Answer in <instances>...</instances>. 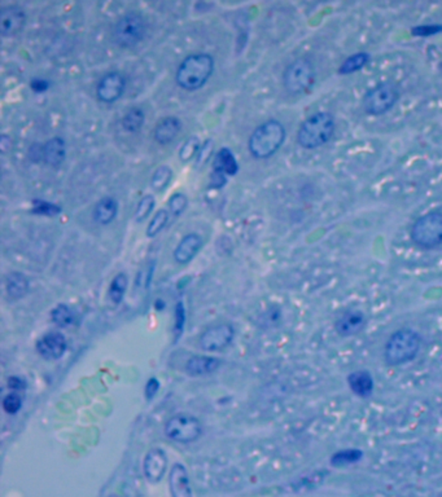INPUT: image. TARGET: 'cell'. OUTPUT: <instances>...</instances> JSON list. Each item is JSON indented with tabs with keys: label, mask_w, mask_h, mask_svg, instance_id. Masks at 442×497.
Masks as SVG:
<instances>
[{
	"label": "cell",
	"mask_w": 442,
	"mask_h": 497,
	"mask_svg": "<svg viewBox=\"0 0 442 497\" xmlns=\"http://www.w3.org/2000/svg\"><path fill=\"white\" fill-rule=\"evenodd\" d=\"M214 69V60L208 54H190L179 65L175 80L187 91L202 88L208 82Z\"/></svg>",
	"instance_id": "obj_1"
},
{
	"label": "cell",
	"mask_w": 442,
	"mask_h": 497,
	"mask_svg": "<svg viewBox=\"0 0 442 497\" xmlns=\"http://www.w3.org/2000/svg\"><path fill=\"white\" fill-rule=\"evenodd\" d=\"M286 139V128L278 121H267L258 126L249 139L250 155L258 160L275 155Z\"/></svg>",
	"instance_id": "obj_2"
},
{
	"label": "cell",
	"mask_w": 442,
	"mask_h": 497,
	"mask_svg": "<svg viewBox=\"0 0 442 497\" xmlns=\"http://www.w3.org/2000/svg\"><path fill=\"white\" fill-rule=\"evenodd\" d=\"M335 119L327 112L309 116L300 127L297 141L305 149H315L330 141L335 132Z\"/></svg>",
	"instance_id": "obj_3"
},
{
	"label": "cell",
	"mask_w": 442,
	"mask_h": 497,
	"mask_svg": "<svg viewBox=\"0 0 442 497\" xmlns=\"http://www.w3.org/2000/svg\"><path fill=\"white\" fill-rule=\"evenodd\" d=\"M420 337L410 329L398 330L385 346V360L390 365L405 364L418 355Z\"/></svg>",
	"instance_id": "obj_4"
},
{
	"label": "cell",
	"mask_w": 442,
	"mask_h": 497,
	"mask_svg": "<svg viewBox=\"0 0 442 497\" xmlns=\"http://www.w3.org/2000/svg\"><path fill=\"white\" fill-rule=\"evenodd\" d=\"M412 240L423 248H432L441 245V211H431L419 217L412 225Z\"/></svg>",
	"instance_id": "obj_5"
},
{
	"label": "cell",
	"mask_w": 442,
	"mask_h": 497,
	"mask_svg": "<svg viewBox=\"0 0 442 497\" xmlns=\"http://www.w3.org/2000/svg\"><path fill=\"white\" fill-rule=\"evenodd\" d=\"M398 97L400 92L396 85L392 82H383L366 93L364 97V108L367 114L381 116L395 107Z\"/></svg>",
	"instance_id": "obj_6"
},
{
	"label": "cell",
	"mask_w": 442,
	"mask_h": 497,
	"mask_svg": "<svg viewBox=\"0 0 442 497\" xmlns=\"http://www.w3.org/2000/svg\"><path fill=\"white\" fill-rule=\"evenodd\" d=\"M314 66L310 60L308 59H297L288 66L283 82L288 92L292 95L303 92L306 91L314 82Z\"/></svg>",
	"instance_id": "obj_7"
},
{
	"label": "cell",
	"mask_w": 442,
	"mask_h": 497,
	"mask_svg": "<svg viewBox=\"0 0 442 497\" xmlns=\"http://www.w3.org/2000/svg\"><path fill=\"white\" fill-rule=\"evenodd\" d=\"M200 421L188 414H177L165 425V434L174 442L192 443L202 435Z\"/></svg>",
	"instance_id": "obj_8"
},
{
	"label": "cell",
	"mask_w": 442,
	"mask_h": 497,
	"mask_svg": "<svg viewBox=\"0 0 442 497\" xmlns=\"http://www.w3.org/2000/svg\"><path fill=\"white\" fill-rule=\"evenodd\" d=\"M146 35V23L141 16L132 12L124 15L115 28V38L122 47L138 44Z\"/></svg>",
	"instance_id": "obj_9"
},
{
	"label": "cell",
	"mask_w": 442,
	"mask_h": 497,
	"mask_svg": "<svg viewBox=\"0 0 442 497\" xmlns=\"http://www.w3.org/2000/svg\"><path fill=\"white\" fill-rule=\"evenodd\" d=\"M235 337V330L230 324H218L207 329L200 337V346L204 351H221L227 347Z\"/></svg>",
	"instance_id": "obj_10"
},
{
	"label": "cell",
	"mask_w": 442,
	"mask_h": 497,
	"mask_svg": "<svg viewBox=\"0 0 442 497\" xmlns=\"http://www.w3.org/2000/svg\"><path fill=\"white\" fill-rule=\"evenodd\" d=\"M124 87H126V79L124 76L121 73L112 71L101 78L96 88V96L103 102L110 104L122 96Z\"/></svg>",
	"instance_id": "obj_11"
},
{
	"label": "cell",
	"mask_w": 442,
	"mask_h": 497,
	"mask_svg": "<svg viewBox=\"0 0 442 497\" xmlns=\"http://www.w3.org/2000/svg\"><path fill=\"white\" fill-rule=\"evenodd\" d=\"M66 340L64 334L59 332H50L45 334L38 342H37V351L39 355L45 357L46 360H57L62 357L66 351Z\"/></svg>",
	"instance_id": "obj_12"
},
{
	"label": "cell",
	"mask_w": 442,
	"mask_h": 497,
	"mask_svg": "<svg viewBox=\"0 0 442 497\" xmlns=\"http://www.w3.org/2000/svg\"><path fill=\"white\" fill-rule=\"evenodd\" d=\"M166 466H168L166 453L160 448H152L148 452L143 462L144 475L148 481L157 483L163 479V475L166 473Z\"/></svg>",
	"instance_id": "obj_13"
},
{
	"label": "cell",
	"mask_w": 442,
	"mask_h": 497,
	"mask_svg": "<svg viewBox=\"0 0 442 497\" xmlns=\"http://www.w3.org/2000/svg\"><path fill=\"white\" fill-rule=\"evenodd\" d=\"M25 13L21 8L12 7L3 8L0 12V30L4 37L15 35L18 31L23 30L25 25Z\"/></svg>",
	"instance_id": "obj_14"
},
{
	"label": "cell",
	"mask_w": 442,
	"mask_h": 497,
	"mask_svg": "<svg viewBox=\"0 0 442 497\" xmlns=\"http://www.w3.org/2000/svg\"><path fill=\"white\" fill-rule=\"evenodd\" d=\"M365 326L366 316L358 310L347 311L336 321V330L344 337H351L361 333Z\"/></svg>",
	"instance_id": "obj_15"
},
{
	"label": "cell",
	"mask_w": 442,
	"mask_h": 497,
	"mask_svg": "<svg viewBox=\"0 0 442 497\" xmlns=\"http://www.w3.org/2000/svg\"><path fill=\"white\" fill-rule=\"evenodd\" d=\"M171 497H192V489L187 469L182 464H175L171 467L169 477Z\"/></svg>",
	"instance_id": "obj_16"
},
{
	"label": "cell",
	"mask_w": 442,
	"mask_h": 497,
	"mask_svg": "<svg viewBox=\"0 0 442 497\" xmlns=\"http://www.w3.org/2000/svg\"><path fill=\"white\" fill-rule=\"evenodd\" d=\"M202 246V239L199 234H196V233L187 234L175 248L174 259L180 264L188 263L191 259H194V256L199 253Z\"/></svg>",
	"instance_id": "obj_17"
},
{
	"label": "cell",
	"mask_w": 442,
	"mask_h": 497,
	"mask_svg": "<svg viewBox=\"0 0 442 497\" xmlns=\"http://www.w3.org/2000/svg\"><path fill=\"white\" fill-rule=\"evenodd\" d=\"M221 365V360L217 357H191L186 365V372L192 376H205L217 371Z\"/></svg>",
	"instance_id": "obj_18"
},
{
	"label": "cell",
	"mask_w": 442,
	"mask_h": 497,
	"mask_svg": "<svg viewBox=\"0 0 442 497\" xmlns=\"http://www.w3.org/2000/svg\"><path fill=\"white\" fill-rule=\"evenodd\" d=\"M182 128V122L175 116H168L156 126L155 140L158 144H169L177 138Z\"/></svg>",
	"instance_id": "obj_19"
},
{
	"label": "cell",
	"mask_w": 442,
	"mask_h": 497,
	"mask_svg": "<svg viewBox=\"0 0 442 497\" xmlns=\"http://www.w3.org/2000/svg\"><path fill=\"white\" fill-rule=\"evenodd\" d=\"M118 211V202L113 197H104L95 205L93 219L101 225L109 224L115 220Z\"/></svg>",
	"instance_id": "obj_20"
},
{
	"label": "cell",
	"mask_w": 442,
	"mask_h": 497,
	"mask_svg": "<svg viewBox=\"0 0 442 497\" xmlns=\"http://www.w3.org/2000/svg\"><path fill=\"white\" fill-rule=\"evenodd\" d=\"M348 385L356 395L367 397L373 394V380L371 374L366 371L353 372L348 377Z\"/></svg>",
	"instance_id": "obj_21"
},
{
	"label": "cell",
	"mask_w": 442,
	"mask_h": 497,
	"mask_svg": "<svg viewBox=\"0 0 442 497\" xmlns=\"http://www.w3.org/2000/svg\"><path fill=\"white\" fill-rule=\"evenodd\" d=\"M43 160L47 164L57 167L65 160V141L62 138H52L43 145Z\"/></svg>",
	"instance_id": "obj_22"
},
{
	"label": "cell",
	"mask_w": 442,
	"mask_h": 497,
	"mask_svg": "<svg viewBox=\"0 0 442 497\" xmlns=\"http://www.w3.org/2000/svg\"><path fill=\"white\" fill-rule=\"evenodd\" d=\"M214 171L223 175L233 176L239 171V163L236 161L233 152L227 148H222L214 160Z\"/></svg>",
	"instance_id": "obj_23"
},
{
	"label": "cell",
	"mask_w": 442,
	"mask_h": 497,
	"mask_svg": "<svg viewBox=\"0 0 442 497\" xmlns=\"http://www.w3.org/2000/svg\"><path fill=\"white\" fill-rule=\"evenodd\" d=\"M6 290L12 299H20L29 290V281L20 272H11L6 277Z\"/></svg>",
	"instance_id": "obj_24"
},
{
	"label": "cell",
	"mask_w": 442,
	"mask_h": 497,
	"mask_svg": "<svg viewBox=\"0 0 442 497\" xmlns=\"http://www.w3.org/2000/svg\"><path fill=\"white\" fill-rule=\"evenodd\" d=\"M368 61H370V54H366V52L353 54V56H350L349 59H347L345 61L342 62L340 74H351L357 70L365 68Z\"/></svg>",
	"instance_id": "obj_25"
},
{
	"label": "cell",
	"mask_w": 442,
	"mask_h": 497,
	"mask_svg": "<svg viewBox=\"0 0 442 497\" xmlns=\"http://www.w3.org/2000/svg\"><path fill=\"white\" fill-rule=\"evenodd\" d=\"M144 113L140 108H132L126 113V116L122 119V126L124 130L129 132L139 131L140 127L144 122Z\"/></svg>",
	"instance_id": "obj_26"
},
{
	"label": "cell",
	"mask_w": 442,
	"mask_h": 497,
	"mask_svg": "<svg viewBox=\"0 0 442 497\" xmlns=\"http://www.w3.org/2000/svg\"><path fill=\"white\" fill-rule=\"evenodd\" d=\"M126 287H127V276L124 273H118L109 287L110 301L116 304L121 302L124 298Z\"/></svg>",
	"instance_id": "obj_27"
},
{
	"label": "cell",
	"mask_w": 442,
	"mask_h": 497,
	"mask_svg": "<svg viewBox=\"0 0 442 497\" xmlns=\"http://www.w3.org/2000/svg\"><path fill=\"white\" fill-rule=\"evenodd\" d=\"M171 178H173V171H171L169 166L163 164L161 167H158L156 170L155 174H153V178H152V181H151L152 188L157 192L163 191L166 186H169Z\"/></svg>",
	"instance_id": "obj_28"
},
{
	"label": "cell",
	"mask_w": 442,
	"mask_h": 497,
	"mask_svg": "<svg viewBox=\"0 0 442 497\" xmlns=\"http://www.w3.org/2000/svg\"><path fill=\"white\" fill-rule=\"evenodd\" d=\"M51 318L56 325L66 328L73 323V312L66 304H59L51 312Z\"/></svg>",
	"instance_id": "obj_29"
},
{
	"label": "cell",
	"mask_w": 442,
	"mask_h": 497,
	"mask_svg": "<svg viewBox=\"0 0 442 497\" xmlns=\"http://www.w3.org/2000/svg\"><path fill=\"white\" fill-rule=\"evenodd\" d=\"M362 458V452L358 450H342L335 453L331 458V464L336 466L350 465Z\"/></svg>",
	"instance_id": "obj_30"
},
{
	"label": "cell",
	"mask_w": 442,
	"mask_h": 497,
	"mask_svg": "<svg viewBox=\"0 0 442 497\" xmlns=\"http://www.w3.org/2000/svg\"><path fill=\"white\" fill-rule=\"evenodd\" d=\"M169 222V212L166 210H160L157 211L155 217L151 220V223L148 225L147 236L148 237H155L158 233L163 231L165 225Z\"/></svg>",
	"instance_id": "obj_31"
},
{
	"label": "cell",
	"mask_w": 442,
	"mask_h": 497,
	"mask_svg": "<svg viewBox=\"0 0 442 497\" xmlns=\"http://www.w3.org/2000/svg\"><path fill=\"white\" fill-rule=\"evenodd\" d=\"M156 200L152 194H147L140 200L139 205L135 211V219L138 222H143L146 217H149L152 210L155 208Z\"/></svg>",
	"instance_id": "obj_32"
},
{
	"label": "cell",
	"mask_w": 442,
	"mask_h": 497,
	"mask_svg": "<svg viewBox=\"0 0 442 497\" xmlns=\"http://www.w3.org/2000/svg\"><path fill=\"white\" fill-rule=\"evenodd\" d=\"M200 140H199V138H196V136H191L190 139L187 140L186 143H185V145L182 147V149H180V152H179V155H180V160L182 161H190L194 155H196V153H199V150H200Z\"/></svg>",
	"instance_id": "obj_33"
},
{
	"label": "cell",
	"mask_w": 442,
	"mask_h": 497,
	"mask_svg": "<svg viewBox=\"0 0 442 497\" xmlns=\"http://www.w3.org/2000/svg\"><path fill=\"white\" fill-rule=\"evenodd\" d=\"M34 203V208H33V211L37 212V214H40V215H57L62 212V209L59 206H56L54 203H50V202L40 201V200H35L33 202Z\"/></svg>",
	"instance_id": "obj_34"
},
{
	"label": "cell",
	"mask_w": 442,
	"mask_h": 497,
	"mask_svg": "<svg viewBox=\"0 0 442 497\" xmlns=\"http://www.w3.org/2000/svg\"><path fill=\"white\" fill-rule=\"evenodd\" d=\"M21 405H23V400L18 394H8L3 399V409L8 414H16L21 409Z\"/></svg>",
	"instance_id": "obj_35"
},
{
	"label": "cell",
	"mask_w": 442,
	"mask_h": 497,
	"mask_svg": "<svg viewBox=\"0 0 442 497\" xmlns=\"http://www.w3.org/2000/svg\"><path fill=\"white\" fill-rule=\"evenodd\" d=\"M187 197L185 194H174L169 201V210L174 217H179L187 208Z\"/></svg>",
	"instance_id": "obj_36"
},
{
	"label": "cell",
	"mask_w": 442,
	"mask_h": 497,
	"mask_svg": "<svg viewBox=\"0 0 442 497\" xmlns=\"http://www.w3.org/2000/svg\"><path fill=\"white\" fill-rule=\"evenodd\" d=\"M185 324H186V310H185V304L183 302H179L175 307V335L179 337L182 332H183V328H185Z\"/></svg>",
	"instance_id": "obj_37"
},
{
	"label": "cell",
	"mask_w": 442,
	"mask_h": 497,
	"mask_svg": "<svg viewBox=\"0 0 442 497\" xmlns=\"http://www.w3.org/2000/svg\"><path fill=\"white\" fill-rule=\"evenodd\" d=\"M211 150H213V141L208 140V141L200 148V150H199V153H197V162H199V164L205 163V161L209 158Z\"/></svg>",
	"instance_id": "obj_38"
},
{
	"label": "cell",
	"mask_w": 442,
	"mask_h": 497,
	"mask_svg": "<svg viewBox=\"0 0 442 497\" xmlns=\"http://www.w3.org/2000/svg\"><path fill=\"white\" fill-rule=\"evenodd\" d=\"M158 390H160V382H158L157 378H151V380H148L147 385H146V388H144L146 397L149 399V400H151V399H153L156 394L158 393Z\"/></svg>",
	"instance_id": "obj_39"
},
{
	"label": "cell",
	"mask_w": 442,
	"mask_h": 497,
	"mask_svg": "<svg viewBox=\"0 0 442 497\" xmlns=\"http://www.w3.org/2000/svg\"><path fill=\"white\" fill-rule=\"evenodd\" d=\"M442 31V26H420V28H417L414 29V34L415 35H431V34H436V32H440Z\"/></svg>",
	"instance_id": "obj_40"
},
{
	"label": "cell",
	"mask_w": 442,
	"mask_h": 497,
	"mask_svg": "<svg viewBox=\"0 0 442 497\" xmlns=\"http://www.w3.org/2000/svg\"><path fill=\"white\" fill-rule=\"evenodd\" d=\"M29 157L33 161L38 162L39 160L43 158V145H39V144L31 145L30 150H29Z\"/></svg>",
	"instance_id": "obj_41"
},
{
	"label": "cell",
	"mask_w": 442,
	"mask_h": 497,
	"mask_svg": "<svg viewBox=\"0 0 442 497\" xmlns=\"http://www.w3.org/2000/svg\"><path fill=\"white\" fill-rule=\"evenodd\" d=\"M30 87L35 92H45V91L48 90L50 83H48L47 80H45V79H34V80L31 82Z\"/></svg>",
	"instance_id": "obj_42"
},
{
	"label": "cell",
	"mask_w": 442,
	"mask_h": 497,
	"mask_svg": "<svg viewBox=\"0 0 442 497\" xmlns=\"http://www.w3.org/2000/svg\"><path fill=\"white\" fill-rule=\"evenodd\" d=\"M8 386L11 388L20 390V388H26V383H25L21 378H18V377H11V378L8 380Z\"/></svg>",
	"instance_id": "obj_43"
}]
</instances>
